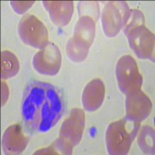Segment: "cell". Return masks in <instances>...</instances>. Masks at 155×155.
Listing matches in <instances>:
<instances>
[{"mask_svg": "<svg viewBox=\"0 0 155 155\" xmlns=\"http://www.w3.org/2000/svg\"><path fill=\"white\" fill-rule=\"evenodd\" d=\"M130 12L128 4L124 1H112L102 9V25L106 37H116L127 23Z\"/></svg>", "mask_w": 155, "mask_h": 155, "instance_id": "obj_4", "label": "cell"}, {"mask_svg": "<svg viewBox=\"0 0 155 155\" xmlns=\"http://www.w3.org/2000/svg\"><path fill=\"white\" fill-rule=\"evenodd\" d=\"M116 77L120 90L124 94L141 89L143 78L138 65L130 55L121 57L116 63Z\"/></svg>", "mask_w": 155, "mask_h": 155, "instance_id": "obj_5", "label": "cell"}, {"mask_svg": "<svg viewBox=\"0 0 155 155\" xmlns=\"http://www.w3.org/2000/svg\"><path fill=\"white\" fill-rule=\"evenodd\" d=\"M127 37L130 48L137 58L154 62V34L145 25L131 30Z\"/></svg>", "mask_w": 155, "mask_h": 155, "instance_id": "obj_7", "label": "cell"}, {"mask_svg": "<svg viewBox=\"0 0 155 155\" xmlns=\"http://www.w3.org/2000/svg\"><path fill=\"white\" fill-rule=\"evenodd\" d=\"M105 85L99 78H95L85 87L81 96L84 109L87 111H95L102 106L105 97Z\"/></svg>", "mask_w": 155, "mask_h": 155, "instance_id": "obj_12", "label": "cell"}, {"mask_svg": "<svg viewBox=\"0 0 155 155\" xmlns=\"http://www.w3.org/2000/svg\"><path fill=\"white\" fill-rule=\"evenodd\" d=\"M95 37V22L89 16H81L74 28L72 38L83 46L90 48Z\"/></svg>", "mask_w": 155, "mask_h": 155, "instance_id": "obj_13", "label": "cell"}, {"mask_svg": "<svg viewBox=\"0 0 155 155\" xmlns=\"http://www.w3.org/2000/svg\"><path fill=\"white\" fill-rule=\"evenodd\" d=\"M126 114L131 120L141 123L152 111V102L141 89L126 94Z\"/></svg>", "mask_w": 155, "mask_h": 155, "instance_id": "obj_8", "label": "cell"}, {"mask_svg": "<svg viewBox=\"0 0 155 155\" xmlns=\"http://www.w3.org/2000/svg\"><path fill=\"white\" fill-rule=\"evenodd\" d=\"M30 140V137L23 133V129L19 124L9 126L2 135V147L3 153L6 155L21 153L26 149Z\"/></svg>", "mask_w": 155, "mask_h": 155, "instance_id": "obj_10", "label": "cell"}, {"mask_svg": "<svg viewBox=\"0 0 155 155\" xmlns=\"http://www.w3.org/2000/svg\"><path fill=\"white\" fill-rule=\"evenodd\" d=\"M65 107L64 95L58 87L44 81H30L22 99L24 130L31 134L48 132L61 120Z\"/></svg>", "mask_w": 155, "mask_h": 155, "instance_id": "obj_1", "label": "cell"}, {"mask_svg": "<svg viewBox=\"0 0 155 155\" xmlns=\"http://www.w3.org/2000/svg\"><path fill=\"white\" fill-rule=\"evenodd\" d=\"M19 71V62L11 51H3L1 54V78L8 79L14 77Z\"/></svg>", "mask_w": 155, "mask_h": 155, "instance_id": "obj_14", "label": "cell"}, {"mask_svg": "<svg viewBox=\"0 0 155 155\" xmlns=\"http://www.w3.org/2000/svg\"><path fill=\"white\" fill-rule=\"evenodd\" d=\"M138 145L145 154H154V130L150 126H143L139 130Z\"/></svg>", "mask_w": 155, "mask_h": 155, "instance_id": "obj_15", "label": "cell"}, {"mask_svg": "<svg viewBox=\"0 0 155 155\" xmlns=\"http://www.w3.org/2000/svg\"><path fill=\"white\" fill-rule=\"evenodd\" d=\"M35 3L34 1H26V2H21V1H12L10 2V5L12 7L13 10L18 13V14H23L25 12H27L32 5Z\"/></svg>", "mask_w": 155, "mask_h": 155, "instance_id": "obj_20", "label": "cell"}, {"mask_svg": "<svg viewBox=\"0 0 155 155\" xmlns=\"http://www.w3.org/2000/svg\"><path fill=\"white\" fill-rule=\"evenodd\" d=\"M33 66L36 71L44 75H56L61 66V54L56 44L49 42L38 51L33 58Z\"/></svg>", "mask_w": 155, "mask_h": 155, "instance_id": "obj_6", "label": "cell"}, {"mask_svg": "<svg viewBox=\"0 0 155 155\" xmlns=\"http://www.w3.org/2000/svg\"><path fill=\"white\" fill-rule=\"evenodd\" d=\"M143 25H145V19L143 12L136 9H130L128 19H127L124 27L123 28L124 34L127 37V34L131 30L138 27H140V26H143Z\"/></svg>", "mask_w": 155, "mask_h": 155, "instance_id": "obj_18", "label": "cell"}, {"mask_svg": "<svg viewBox=\"0 0 155 155\" xmlns=\"http://www.w3.org/2000/svg\"><path fill=\"white\" fill-rule=\"evenodd\" d=\"M43 5L56 26L64 27L70 23L74 12L72 1H44Z\"/></svg>", "mask_w": 155, "mask_h": 155, "instance_id": "obj_11", "label": "cell"}, {"mask_svg": "<svg viewBox=\"0 0 155 155\" xmlns=\"http://www.w3.org/2000/svg\"><path fill=\"white\" fill-rule=\"evenodd\" d=\"M73 146L69 142L58 138L49 147L44 148L34 153V154H71Z\"/></svg>", "mask_w": 155, "mask_h": 155, "instance_id": "obj_17", "label": "cell"}, {"mask_svg": "<svg viewBox=\"0 0 155 155\" xmlns=\"http://www.w3.org/2000/svg\"><path fill=\"white\" fill-rule=\"evenodd\" d=\"M78 12L79 17L81 16H89L92 18L94 21L96 23L99 19V6L98 2H80L78 4Z\"/></svg>", "mask_w": 155, "mask_h": 155, "instance_id": "obj_19", "label": "cell"}, {"mask_svg": "<svg viewBox=\"0 0 155 155\" xmlns=\"http://www.w3.org/2000/svg\"><path fill=\"white\" fill-rule=\"evenodd\" d=\"M85 116L82 109L74 108L69 116L62 123L59 136L73 147L79 143L85 129Z\"/></svg>", "mask_w": 155, "mask_h": 155, "instance_id": "obj_9", "label": "cell"}, {"mask_svg": "<svg viewBox=\"0 0 155 155\" xmlns=\"http://www.w3.org/2000/svg\"><path fill=\"white\" fill-rule=\"evenodd\" d=\"M18 34L26 45L43 49L48 44V32L44 23L31 14L22 17L18 25Z\"/></svg>", "mask_w": 155, "mask_h": 155, "instance_id": "obj_3", "label": "cell"}, {"mask_svg": "<svg viewBox=\"0 0 155 155\" xmlns=\"http://www.w3.org/2000/svg\"><path fill=\"white\" fill-rule=\"evenodd\" d=\"M2 106H3V105H5V102L8 99V95H9L8 86L6 85V83L3 81V80L2 81Z\"/></svg>", "mask_w": 155, "mask_h": 155, "instance_id": "obj_21", "label": "cell"}, {"mask_svg": "<svg viewBox=\"0 0 155 155\" xmlns=\"http://www.w3.org/2000/svg\"><path fill=\"white\" fill-rule=\"evenodd\" d=\"M89 48L83 46L73 40V38L69 39L66 46V52L67 55L71 61L80 63L86 59L88 54Z\"/></svg>", "mask_w": 155, "mask_h": 155, "instance_id": "obj_16", "label": "cell"}, {"mask_svg": "<svg viewBox=\"0 0 155 155\" xmlns=\"http://www.w3.org/2000/svg\"><path fill=\"white\" fill-rule=\"evenodd\" d=\"M140 127V123L126 116L110 124L106 130V144L109 154L125 155L130 151L133 141Z\"/></svg>", "mask_w": 155, "mask_h": 155, "instance_id": "obj_2", "label": "cell"}]
</instances>
